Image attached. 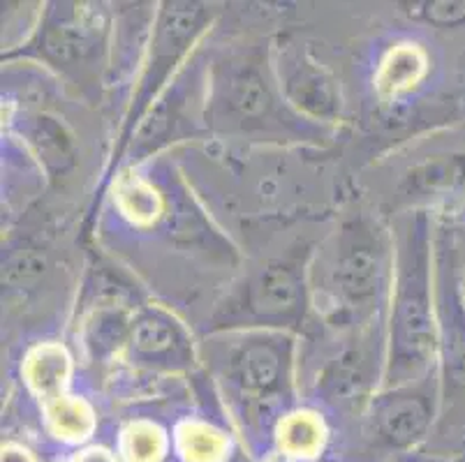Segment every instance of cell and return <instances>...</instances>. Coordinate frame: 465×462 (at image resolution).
Here are the masks:
<instances>
[{"label":"cell","mask_w":465,"mask_h":462,"mask_svg":"<svg viewBox=\"0 0 465 462\" xmlns=\"http://www.w3.org/2000/svg\"><path fill=\"white\" fill-rule=\"evenodd\" d=\"M380 254L371 245H354L338 261L336 280L341 294L354 305L371 300L380 285Z\"/></svg>","instance_id":"obj_1"},{"label":"cell","mask_w":465,"mask_h":462,"mask_svg":"<svg viewBox=\"0 0 465 462\" xmlns=\"http://www.w3.org/2000/svg\"><path fill=\"white\" fill-rule=\"evenodd\" d=\"M399 347L408 361L424 363L433 351V321L421 291L408 290L399 310Z\"/></svg>","instance_id":"obj_2"},{"label":"cell","mask_w":465,"mask_h":462,"mask_svg":"<svg viewBox=\"0 0 465 462\" xmlns=\"http://www.w3.org/2000/svg\"><path fill=\"white\" fill-rule=\"evenodd\" d=\"M299 282L290 269H266L252 290V305L262 315H285L297 308Z\"/></svg>","instance_id":"obj_3"},{"label":"cell","mask_w":465,"mask_h":462,"mask_svg":"<svg viewBox=\"0 0 465 462\" xmlns=\"http://www.w3.org/2000/svg\"><path fill=\"white\" fill-rule=\"evenodd\" d=\"M426 421H429V409L424 402L412 400V398L391 402L380 414V428L396 444H408L414 437H420Z\"/></svg>","instance_id":"obj_4"},{"label":"cell","mask_w":465,"mask_h":462,"mask_svg":"<svg viewBox=\"0 0 465 462\" xmlns=\"http://www.w3.org/2000/svg\"><path fill=\"white\" fill-rule=\"evenodd\" d=\"M281 359L269 345L248 347L239 359V379L248 391H269L276 387Z\"/></svg>","instance_id":"obj_5"},{"label":"cell","mask_w":465,"mask_h":462,"mask_svg":"<svg viewBox=\"0 0 465 462\" xmlns=\"http://www.w3.org/2000/svg\"><path fill=\"white\" fill-rule=\"evenodd\" d=\"M424 72V56L412 46H401L394 49L384 61L382 72H380V86L389 93L403 91L412 86Z\"/></svg>","instance_id":"obj_6"},{"label":"cell","mask_w":465,"mask_h":462,"mask_svg":"<svg viewBox=\"0 0 465 462\" xmlns=\"http://www.w3.org/2000/svg\"><path fill=\"white\" fill-rule=\"evenodd\" d=\"M67 375L65 351L56 347L37 349L28 361V377L40 393H54L63 387Z\"/></svg>","instance_id":"obj_7"},{"label":"cell","mask_w":465,"mask_h":462,"mask_svg":"<svg viewBox=\"0 0 465 462\" xmlns=\"http://www.w3.org/2000/svg\"><path fill=\"white\" fill-rule=\"evenodd\" d=\"M45 49L56 61H74L91 49V33L82 24H61L49 28L45 40Z\"/></svg>","instance_id":"obj_8"},{"label":"cell","mask_w":465,"mask_h":462,"mask_svg":"<svg viewBox=\"0 0 465 462\" xmlns=\"http://www.w3.org/2000/svg\"><path fill=\"white\" fill-rule=\"evenodd\" d=\"M266 102V88L262 86V79L252 70H243L239 74L232 76L230 82V104L234 112L241 116H257L264 112Z\"/></svg>","instance_id":"obj_9"},{"label":"cell","mask_w":465,"mask_h":462,"mask_svg":"<svg viewBox=\"0 0 465 462\" xmlns=\"http://www.w3.org/2000/svg\"><path fill=\"white\" fill-rule=\"evenodd\" d=\"M322 442V426L308 414H297L281 428V444L297 456H312Z\"/></svg>","instance_id":"obj_10"},{"label":"cell","mask_w":465,"mask_h":462,"mask_svg":"<svg viewBox=\"0 0 465 462\" xmlns=\"http://www.w3.org/2000/svg\"><path fill=\"white\" fill-rule=\"evenodd\" d=\"M174 326L160 317H143L133 330V345L142 354H164L174 347Z\"/></svg>","instance_id":"obj_11"},{"label":"cell","mask_w":465,"mask_h":462,"mask_svg":"<svg viewBox=\"0 0 465 462\" xmlns=\"http://www.w3.org/2000/svg\"><path fill=\"white\" fill-rule=\"evenodd\" d=\"M181 448L194 462H213L223 456V437L204 426H185L181 430Z\"/></svg>","instance_id":"obj_12"},{"label":"cell","mask_w":465,"mask_h":462,"mask_svg":"<svg viewBox=\"0 0 465 462\" xmlns=\"http://www.w3.org/2000/svg\"><path fill=\"white\" fill-rule=\"evenodd\" d=\"M49 418L54 423V430L70 439L86 437V430L91 428V414L82 402L74 400H58L52 407Z\"/></svg>","instance_id":"obj_13"},{"label":"cell","mask_w":465,"mask_h":462,"mask_svg":"<svg viewBox=\"0 0 465 462\" xmlns=\"http://www.w3.org/2000/svg\"><path fill=\"white\" fill-rule=\"evenodd\" d=\"M125 456L128 462H158L163 456L160 432L151 426H134L125 435Z\"/></svg>","instance_id":"obj_14"},{"label":"cell","mask_w":465,"mask_h":462,"mask_svg":"<svg viewBox=\"0 0 465 462\" xmlns=\"http://www.w3.org/2000/svg\"><path fill=\"white\" fill-rule=\"evenodd\" d=\"M125 209L130 215L139 220H151L158 215V197L153 190H149L142 183H133L130 188L124 190Z\"/></svg>","instance_id":"obj_15"},{"label":"cell","mask_w":465,"mask_h":462,"mask_svg":"<svg viewBox=\"0 0 465 462\" xmlns=\"http://www.w3.org/2000/svg\"><path fill=\"white\" fill-rule=\"evenodd\" d=\"M294 86L302 88L297 100L303 107H312L315 112H322V107H329V104H331L327 82H324L317 72H312V74H302V84H292V88Z\"/></svg>","instance_id":"obj_16"},{"label":"cell","mask_w":465,"mask_h":462,"mask_svg":"<svg viewBox=\"0 0 465 462\" xmlns=\"http://www.w3.org/2000/svg\"><path fill=\"white\" fill-rule=\"evenodd\" d=\"M429 19L438 24H456L465 19V3H433L429 5Z\"/></svg>","instance_id":"obj_17"},{"label":"cell","mask_w":465,"mask_h":462,"mask_svg":"<svg viewBox=\"0 0 465 462\" xmlns=\"http://www.w3.org/2000/svg\"><path fill=\"white\" fill-rule=\"evenodd\" d=\"M77 462H114L112 456L103 448H93V451H86Z\"/></svg>","instance_id":"obj_18"},{"label":"cell","mask_w":465,"mask_h":462,"mask_svg":"<svg viewBox=\"0 0 465 462\" xmlns=\"http://www.w3.org/2000/svg\"><path fill=\"white\" fill-rule=\"evenodd\" d=\"M3 462H28V456L26 451H12V448H7Z\"/></svg>","instance_id":"obj_19"}]
</instances>
